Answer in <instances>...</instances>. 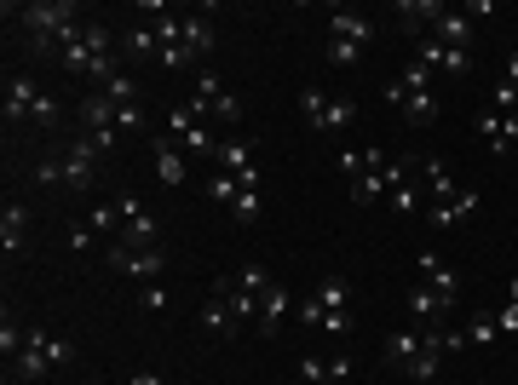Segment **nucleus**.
I'll return each mask as SVG.
<instances>
[{
    "label": "nucleus",
    "mask_w": 518,
    "mask_h": 385,
    "mask_svg": "<svg viewBox=\"0 0 518 385\" xmlns=\"http://www.w3.org/2000/svg\"><path fill=\"white\" fill-rule=\"evenodd\" d=\"M231 282L236 288H248V294H265V288H271V271H265V265H242Z\"/></svg>",
    "instance_id": "473e14b6"
},
{
    "label": "nucleus",
    "mask_w": 518,
    "mask_h": 385,
    "mask_svg": "<svg viewBox=\"0 0 518 385\" xmlns=\"http://www.w3.org/2000/svg\"><path fill=\"white\" fill-rule=\"evenodd\" d=\"M6 18L18 23L35 58H58L64 41L81 29V6L75 0H29V6H6Z\"/></svg>",
    "instance_id": "f257e3e1"
},
{
    "label": "nucleus",
    "mask_w": 518,
    "mask_h": 385,
    "mask_svg": "<svg viewBox=\"0 0 518 385\" xmlns=\"http://www.w3.org/2000/svg\"><path fill=\"white\" fill-rule=\"evenodd\" d=\"M75 121H81V138H87L104 161L121 156V138H127V133L116 127V104H110L104 92H87V98H81V110H75Z\"/></svg>",
    "instance_id": "423d86ee"
},
{
    "label": "nucleus",
    "mask_w": 518,
    "mask_h": 385,
    "mask_svg": "<svg viewBox=\"0 0 518 385\" xmlns=\"http://www.w3.org/2000/svg\"><path fill=\"white\" fill-rule=\"evenodd\" d=\"M150 156H156V179L162 184H173V190H179V184H185V156H179V144H173V138H150Z\"/></svg>",
    "instance_id": "4be33fe9"
},
{
    "label": "nucleus",
    "mask_w": 518,
    "mask_h": 385,
    "mask_svg": "<svg viewBox=\"0 0 518 385\" xmlns=\"http://www.w3.org/2000/svg\"><path fill=\"white\" fill-rule=\"evenodd\" d=\"M478 133H484V144H490L495 156H501V150H513V144H518V115L484 110V115H478Z\"/></svg>",
    "instance_id": "412c9836"
},
{
    "label": "nucleus",
    "mask_w": 518,
    "mask_h": 385,
    "mask_svg": "<svg viewBox=\"0 0 518 385\" xmlns=\"http://www.w3.org/2000/svg\"><path fill=\"white\" fill-rule=\"evenodd\" d=\"M116 213H121V236H116V242H127V248H156L162 225H156V213H144V202L133 196V190H121V196H116Z\"/></svg>",
    "instance_id": "6e6552de"
},
{
    "label": "nucleus",
    "mask_w": 518,
    "mask_h": 385,
    "mask_svg": "<svg viewBox=\"0 0 518 385\" xmlns=\"http://www.w3.org/2000/svg\"><path fill=\"white\" fill-rule=\"evenodd\" d=\"M116 127H121V133H127V138H133V133H144L150 121H144V110H139V104H127V110H121V104H116Z\"/></svg>",
    "instance_id": "c9c22d12"
},
{
    "label": "nucleus",
    "mask_w": 518,
    "mask_h": 385,
    "mask_svg": "<svg viewBox=\"0 0 518 385\" xmlns=\"http://www.w3.org/2000/svg\"><path fill=\"white\" fill-rule=\"evenodd\" d=\"M426 190H432V207H438V202H449V196H455L461 184L449 179V167H444V161H432V156H426Z\"/></svg>",
    "instance_id": "cd10ccee"
},
{
    "label": "nucleus",
    "mask_w": 518,
    "mask_h": 385,
    "mask_svg": "<svg viewBox=\"0 0 518 385\" xmlns=\"http://www.w3.org/2000/svg\"><path fill=\"white\" fill-rule=\"evenodd\" d=\"M104 259H110L116 271L139 276V282H156V276L167 271V253L162 248H127V242H110V248H104Z\"/></svg>",
    "instance_id": "1a4fd4ad"
},
{
    "label": "nucleus",
    "mask_w": 518,
    "mask_h": 385,
    "mask_svg": "<svg viewBox=\"0 0 518 385\" xmlns=\"http://www.w3.org/2000/svg\"><path fill=\"white\" fill-rule=\"evenodd\" d=\"M300 115H306L311 133H346L357 121V104L352 98H329L323 87H306L300 92Z\"/></svg>",
    "instance_id": "0eeeda50"
},
{
    "label": "nucleus",
    "mask_w": 518,
    "mask_h": 385,
    "mask_svg": "<svg viewBox=\"0 0 518 385\" xmlns=\"http://www.w3.org/2000/svg\"><path fill=\"white\" fill-rule=\"evenodd\" d=\"M35 110H41V81H35V75H12V81H6V127L35 121Z\"/></svg>",
    "instance_id": "f8f14e48"
},
{
    "label": "nucleus",
    "mask_w": 518,
    "mask_h": 385,
    "mask_svg": "<svg viewBox=\"0 0 518 385\" xmlns=\"http://www.w3.org/2000/svg\"><path fill=\"white\" fill-rule=\"evenodd\" d=\"M507 87H518V52H507V75H501Z\"/></svg>",
    "instance_id": "37998d69"
},
{
    "label": "nucleus",
    "mask_w": 518,
    "mask_h": 385,
    "mask_svg": "<svg viewBox=\"0 0 518 385\" xmlns=\"http://www.w3.org/2000/svg\"><path fill=\"white\" fill-rule=\"evenodd\" d=\"M98 92H104L110 104H121V110H127V104H139V81H133L127 69H116V75H110V81H104Z\"/></svg>",
    "instance_id": "bb28decb"
},
{
    "label": "nucleus",
    "mask_w": 518,
    "mask_h": 385,
    "mask_svg": "<svg viewBox=\"0 0 518 385\" xmlns=\"http://www.w3.org/2000/svg\"><path fill=\"white\" fill-rule=\"evenodd\" d=\"M415 64H426V69H444V75H467V52H455V46H444L438 35H421V58Z\"/></svg>",
    "instance_id": "a211bd4d"
},
{
    "label": "nucleus",
    "mask_w": 518,
    "mask_h": 385,
    "mask_svg": "<svg viewBox=\"0 0 518 385\" xmlns=\"http://www.w3.org/2000/svg\"><path fill=\"white\" fill-rule=\"evenodd\" d=\"M340 167H346L352 179H363V173H369V150H340Z\"/></svg>",
    "instance_id": "ea45409f"
},
{
    "label": "nucleus",
    "mask_w": 518,
    "mask_h": 385,
    "mask_svg": "<svg viewBox=\"0 0 518 385\" xmlns=\"http://www.w3.org/2000/svg\"><path fill=\"white\" fill-rule=\"evenodd\" d=\"M495 340H501L495 317H490V322H472V328H467V345H495Z\"/></svg>",
    "instance_id": "58836bf2"
},
{
    "label": "nucleus",
    "mask_w": 518,
    "mask_h": 385,
    "mask_svg": "<svg viewBox=\"0 0 518 385\" xmlns=\"http://www.w3.org/2000/svg\"><path fill=\"white\" fill-rule=\"evenodd\" d=\"M403 305H409V322H415V328H444V317H449V305H455V299H444L438 288H426V282H421Z\"/></svg>",
    "instance_id": "4468645a"
},
{
    "label": "nucleus",
    "mask_w": 518,
    "mask_h": 385,
    "mask_svg": "<svg viewBox=\"0 0 518 385\" xmlns=\"http://www.w3.org/2000/svg\"><path fill=\"white\" fill-rule=\"evenodd\" d=\"M202 328H208L213 340H236V334H242V322H236L231 299H225V288H219V282H213L208 305H202Z\"/></svg>",
    "instance_id": "dca6fc26"
},
{
    "label": "nucleus",
    "mask_w": 518,
    "mask_h": 385,
    "mask_svg": "<svg viewBox=\"0 0 518 385\" xmlns=\"http://www.w3.org/2000/svg\"><path fill=\"white\" fill-rule=\"evenodd\" d=\"M352 202H386V167H380V173H363V179H352Z\"/></svg>",
    "instance_id": "7c9ffc66"
},
{
    "label": "nucleus",
    "mask_w": 518,
    "mask_h": 385,
    "mask_svg": "<svg viewBox=\"0 0 518 385\" xmlns=\"http://www.w3.org/2000/svg\"><path fill=\"white\" fill-rule=\"evenodd\" d=\"M300 380H306V385H334V374H329L323 357H300Z\"/></svg>",
    "instance_id": "f704fd0d"
},
{
    "label": "nucleus",
    "mask_w": 518,
    "mask_h": 385,
    "mask_svg": "<svg viewBox=\"0 0 518 385\" xmlns=\"http://www.w3.org/2000/svg\"><path fill=\"white\" fill-rule=\"evenodd\" d=\"M386 207H392L398 219H409V213L421 207V190H415V184H409V179H403V184H392V190H386Z\"/></svg>",
    "instance_id": "c756f323"
},
{
    "label": "nucleus",
    "mask_w": 518,
    "mask_h": 385,
    "mask_svg": "<svg viewBox=\"0 0 518 385\" xmlns=\"http://www.w3.org/2000/svg\"><path fill=\"white\" fill-rule=\"evenodd\" d=\"M386 104H398L409 127H432V121H438V110H444L432 92H403L398 81H392V92H386Z\"/></svg>",
    "instance_id": "2eb2a0df"
},
{
    "label": "nucleus",
    "mask_w": 518,
    "mask_h": 385,
    "mask_svg": "<svg viewBox=\"0 0 518 385\" xmlns=\"http://www.w3.org/2000/svg\"><path fill=\"white\" fill-rule=\"evenodd\" d=\"M208 196H213V202H225V207H231L236 196H242V179H231V173H213V179H208Z\"/></svg>",
    "instance_id": "72a5a7b5"
},
{
    "label": "nucleus",
    "mask_w": 518,
    "mask_h": 385,
    "mask_svg": "<svg viewBox=\"0 0 518 385\" xmlns=\"http://www.w3.org/2000/svg\"><path fill=\"white\" fill-rule=\"evenodd\" d=\"M507 294H513V305H518V276H513V288H507Z\"/></svg>",
    "instance_id": "a18cd8bd"
},
{
    "label": "nucleus",
    "mask_w": 518,
    "mask_h": 385,
    "mask_svg": "<svg viewBox=\"0 0 518 385\" xmlns=\"http://www.w3.org/2000/svg\"><path fill=\"white\" fill-rule=\"evenodd\" d=\"M490 110H501V115H518V87H507V81H495V92H490Z\"/></svg>",
    "instance_id": "e433bc0d"
},
{
    "label": "nucleus",
    "mask_w": 518,
    "mask_h": 385,
    "mask_svg": "<svg viewBox=\"0 0 518 385\" xmlns=\"http://www.w3.org/2000/svg\"><path fill=\"white\" fill-rule=\"evenodd\" d=\"M283 317H288V288H277V282H271V288L259 294V328L271 334V328H277Z\"/></svg>",
    "instance_id": "393cba45"
},
{
    "label": "nucleus",
    "mask_w": 518,
    "mask_h": 385,
    "mask_svg": "<svg viewBox=\"0 0 518 385\" xmlns=\"http://www.w3.org/2000/svg\"><path fill=\"white\" fill-rule=\"evenodd\" d=\"M70 248H75V253H87V248H93V230L75 225V230H70Z\"/></svg>",
    "instance_id": "79ce46f5"
},
{
    "label": "nucleus",
    "mask_w": 518,
    "mask_h": 385,
    "mask_svg": "<svg viewBox=\"0 0 518 385\" xmlns=\"http://www.w3.org/2000/svg\"><path fill=\"white\" fill-rule=\"evenodd\" d=\"M98 167H104V156H98L87 138H70V144H58L47 161H35V179L41 184H64V190H75V196H87L98 184Z\"/></svg>",
    "instance_id": "7ed1b4c3"
},
{
    "label": "nucleus",
    "mask_w": 518,
    "mask_h": 385,
    "mask_svg": "<svg viewBox=\"0 0 518 385\" xmlns=\"http://www.w3.org/2000/svg\"><path fill=\"white\" fill-rule=\"evenodd\" d=\"M127 385H162V374H133Z\"/></svg>",
    "instance_id": "c03bdc74"
},
{
    "label": "nucleus",
    "mask_w": 518,
    "mask_h": 385,
    "mask_svg": "<svg viewBox=\"0 0 518 385\" xmlns=\"http://www.w3.org/2000/svg\"><path fill=\"white\" fill-rule=\"evenodd\" d=\"M421 282H426V288H438L444 299L461 294V271H455L449 259H438V253H421Z\"/></svg>",
    "instance_id": "5701e85b"
},
{
    "label": "nucleus",
    "mask_w": 518,
    "mask_h": 385,
    "mask_svg": "<svg viewBox=\"0 0 518 385\" xmlns=\"http://www.w3.org/2000/svg\"><path fill=\"white\" fill-rule=\"evenodd\" d=\"M472 213H478V190H455V196H449V202H438L426 219H432V230H455L461 219H472Z\"/></svg>",
    "instance_id": "aec40b11"
},
{
    "label": "nucleus",
    "mask_w": 518,
    "mask_h": 385,
    "mask_svg": "<svg viewBox=\"0 0 518 385\" xmlns=\"http://www.w3.org/2000/svg\"><path fill=\"white\" fill-rule=\"evenodd\" d=\"M167 138H179L190 156H208V161H213V150H219V138L190 115V104H185V110H167Z\"/></svg>",
    "instance_id": "9b49d317"
},
{
    "label": "nucleus",
    "mask_w": 518,
    "mask_h": 385,
    "mask_svg": "<svg viewBox=\"0 0 518 385\" xmlns=\"http://www.w3.org/2000/svg\"><path fill=\"white\" fill-rule=\"evenodd\" d=\"M179 41H185L190 58H208L213 52V23L208 18H179Z\"/></svg>",
    "instance_id": "b1692460"
},
{
    "label": "nucleus",
    "mask_w": 518,
    "mask_h": 385,
    "mask_svg": "<svg viewBox=\"0 0 518 385\" xmlns=\"http://www.w3.org/2000/svg\"><path fill=\"white\" fill-rule=\"evenodd\" d=\"M472 385H490V380H472Z\"/></svg>",
    "instance_id": "49530a36"
},
{
    "label": "nucleus",
    "mask_w": 518,
    "mask_h": 385,
    "mask_svg": "<svg viewBox=\"0 0 518 385\" xmlns=\"http://www.w3.org/2000/svg\"><path fill=\"white\" fill-rule=\"evenodd\" d=\"M0 248H6V259H18L29 248V207L24 202H6V213H0Z\"/></svg>",
    "instance_id": "f3484780"
},
{
    "label": "nucleus",
    "mask_w": 518,
    "mask_h": 385,
    "mask_svg": "<svg viewBox=\"0 0 518 385\" xmlns=\"http://www.w3.org/2000/svg\"><path fill=\"white\" fill-rule=\"evenodd\" d=\"M495 328H501V334H507V340H518V305H513V299H507V311H501V317H495Z\"/></svg>",
    "instance_id": "a19ab883"
},
{
    "label": "nucleus",
    "mask_w": 518,
    "mask_h": 385,
    "mask_svg": "<svg viewBox=\"0 0 518 385\" xmlns=\"http://www.w3.org/2000/svg\"><path fill=\"white\" fill-rule=\"evenodd\" d=\"M259 213H265V196H259V190H242V196L231 202V219H236V225H254Z\"/></svg>",
    "instance_id": "2f4dec72"
},
{
    "label": "nucleus",
    "mask_w": 518,
    "mask_h": 385,
    "mask_svg": "<svg viewBox=\"0 0 518 385\" xmlns=\"http://www.w3.org/2000/svg\"><path fill=\"white\" fill-rule=\"evenodd\" d=\"M444 12H449L444 0H398V6H392V18H398L403 29H415V35H421V29H438Z\"/></svg>",
    "instance_id": "6ab92c4d"
},
{
    "label": "nucleus",
    "mask_w": 518,
    "mask_h": 385,
    "mask_svg": "<svg viewBox=\"0 0 518 385\" xmlns=\"http://www.w3.org/2000/svg\"><path fill=\"white\" fill-rule=\"evenodd\" d=\"M127 52H133V58H162V41H156V29H144V23H133V29H127Z\"/></svg>",
    "instance_id": "c85d7f7f"
},
{
    "label": "nucleus",
    "mask_w": 518,
    "mask_h": 385,
    "mask_svg": "<svg viewBox=\"0 0 518 385\" xmlns=\"http://www.w3.org/2000/svg\"><path fill=\"white\" fill-rule=\"evenodd\" d=\"M375 35H380L375 18H363L357 6H334L329 12V41H346V46H357V52H369Z\"/></svg>",
    "instance_id": "9d476101"
},
{
    "label": "nucleus",
    "mask_w": 518,
    "mask_h": 385,
    "mask_svg": "<svg viewBox=\"0 0 518 385\" xmlns=\"http://www.w3.org/2000/svg\"><path fill=\"white\" fill-rule=\"evenodd\" d=\"M421 345H426V328H398V334H386V340H380V363L403 374V368L421 357Z\"/></svg>",
    "instance_id": "ddd939ff"
},
{
    "label": "nucleus",
    "mask_w": 518,
    "mask_h": 385,
    "mask_svg": "<svg viewBox=\"0 0 518 385\" xmlns=\"http://www.w3.org/2000/svg\"><path fill=\"white\" fill-rule=\"evenodd\" d=\"M432 35H438V41H444V46H455V52H467V41H472V23L461 18V12H444Z\"/></svg>",
    "instance_id": "a878e982"
},
{
    "label": "nucleus",
    "mask_w": 518,
    "mask_h": 385,
    "mask_svg": "<svg viewBox=\"0 0 518 385\" xmlns=\"http://www.w3.org/2000/svg\"><path fill=\"white\" fill-rule=\"evenodd\" d=\"M104 58H116V35H110V23H81L70 41H64V52H58L64 75H93Z\"/></svg>",
    "instance_id": "39448f33"
},
{
    "label": "nucleus",
    "mask_w": 518,
    "mask_h": 385,
    "mask_svg": "<svg viewBox=\"0 0 518 385\" xmlns=\"http://www.w3.org/2000/svg\"><path fill=\"white\" fill-rule=\"evenodd\" d=\"M139 311H167V288L144 282V288H139Z\"/></svg>",
    "instance_id": "4c0bfd02"
},
{
    "label": "nucleus",
    "mask_w": 518,
    "mask_h": 385,
    "mask_svg": "<svg viewBox=\"0 0 518 385\" xmlns=\"http://www.w3.org/2000/svg\"><path fill=\"white\" fill-rule=\"evenodd\" d=\"M300 322L317 328V334H329V340H346V334L357 328V317H352V282H346V276H323V282L300 299Z\"/></svg>",
    "instance_id": "f03ea898"
},
{
    "label": "nucleus",
    "mask_w": 518,
    "mask_h": 385,
    "mask_svg": "<svg viewBox=\"0 0 518 385\" xmlns=\"http://www.w3.org/2000/svg\"><path fill=\"white\" fill-rule=\"evenodd\" d=\"M64 363H75V345H70V340H58V334H47V328H29L24 351L12 357V368H6V380L41 385L52 368H64Z\"/></svg>",
    "instance_id": "20e7f679"
}]
</instances>
